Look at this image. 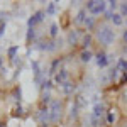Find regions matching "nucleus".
Instances as JSON below:
<instances>
[{
	"label": "nucleus",
	"instance_id": "f257e3e1",
	"mask_svg": "<svg viewBox=\"0 0 127 127\" xmlns=\"http://www.w3.org/2000/svg\"><path fill=\"white\" fill-rule=\"evenodd\" d=\"M97 39H98L100 44L110 46V44L115 41V31H114V27H110V26H102V27L97 31Z\"/></svg>",
	"mask_w": 127,
	"mask_h": 127
},
{
	"label": "nucleus",
	"instance_id": "f03ea898",
	"mask_svg": "<svg viewBox=\"0 0 127 127\" xmlns=\"http://www.w3.org/2000/svg\"><path fill=\"white\" fill-rule=\"evenodd\" d=\"M49 120L51 122H56V120H59V117H61V102L59 100H51V103H49Z\"/></svg>",
	"mask_w": 127,
	"mask_h": 127
},
{
	"label": "nucleus",
	"instance_id": "7ed1b4c3",
	"mask_svg": "<svg viewBox=\"0 0 127 127\" xmlns=\"http://www.w3.org/2000/svg\"><path fill=\"white\" fill-rule=\"evenodd\" d=\"M107 9V2H97V0H90L87 2V10L92 12V15H98Z\"/></svg>",
	"mask_w": 127,
	"mask_h": 127
},
{
	"label": "nucleus",
	"instance_id": "20e7f679",
	"mask_svg": "<svg viewBox=\"0 0 127 127\" xmlns=\"http://www.w3.org/2000/svg\"><path fill=\"white\" fill-rule=\"evenodd\" d=\"M44 15H46V12H42V10L34 12V14L29 17V20H27V26H29V27H34L36 24H39V22H42V20H44Z\"/></svg>",
	"mask_w": 127,
	"mask_h": 127
},
{
	"label": "nucleus",
	"instance_id": "39448f33",
	"mask_svg": "<svg viewBox=\"0 0 127 127\" xmlns=\"http://www.w3.org/2000/svg\"><path fill=\"white\" fill-rule=\"evenodd\" d=\"M95 63H97L98 68H105L108 63H110V59H108V56L103 51H98L97 54H95Z\"/></svg>",
	"mask_w": 127,
	"mask_h": 127
},
{
	"label": "nucleus",
	"instance_id": "423d86ee",
	"mask_svg": "<svg viewBox=\"0 0 127 127\" xmlns=\"http://www.w3.org/2000/svg\"><path fill=\"white\" fill-rule=\"evenodd\" d=\"M32 71H34V80H36V83H42L44 78H42V71H41L39 61H32Z\"/></svg>",
	"mask_w": 127,
	"mask_h": 127
},
{
	"label": "nucleus",
	"instance_id": "0eeeda50",
	"mask_svg": "<svg viewBox=\"0 0 127 127\" xmlns=\"http://www.w3.org/2000/svg\"><path fill=\"white\" fill-rule=\"evenodd\" d=\"M103 114H107V112H105V105H103L102 102H97V103L93 105V112H92V115H93L95 119H98V120H100Z\"/></svg>",
	"mask_w": 127,
	"mask_h": 127
},
{
	"label": "nucleus",
	"instance_id": "6e6552de",
	"mask_svg": "<svg viewBox=\"0 0 127 127\" xmlns=\"http://www.w3.org/2000/svg\"><path fill=\"white\" fill-rule=\"evenodd\" d=\"M68 71H66V69H59L58 73H56V75H54V83H58L59 87H61V85H63V83H66V81H68Z\"/></svg>",
	"mask_w": 127,
	"mask_h": 127
},
{
	"label": "nucleus",
	"instance_id": "1a4fd4ad",
	"mask_svg": "<svg viewBox=\"0 0 127 127\" xmlns=\"http://www.w3.org/2000/svg\"><path fill=\"white\" fill-rule=\"evenodd\" d=\"M36 117H37V120L41 122V126L48 124V120H49V108L48 107H42L39 112H37V115H36Z\"/></svg>",
	"mask_w": 127,
	"mask_h": 127
},
{
	"label": "nucleus",
	"instance_id": "9d476101",
	"mask_svg": "<svg viewBox=\"0 0 127 127\" xmlns=\"http://www.w3.org/2000/svg\"><path fill=\"white\" fill-rule=\"evenodd\" d=\"M37 49H41V51H54L56 49V42L54 41H42V42L37 44Z\"/></svg>",
	"mask_w": 127,
	"mask_h": 127
},
{
	"label": "nucleus",
	"instance_id": "9b49d317",
	"mask_svg": "<svg viewBox=\"0 0 127 127\" xmlns=\"http://www.w3.org/2000/svg\"><path fill=\"white\" fill-rule=\"evenodd\" d=\"M61 92H63L64 95H71V93L75 92V85H73L71 81H66V83L61 85Z\"/></svg>",
	"mask_w": 127,
	"mask_h": 127
},
{
	"label": "nucleus",
	"instance_id": "f8f14e48",
	"mask_svg": "<svg viewBox=\"0 0 127 127\" xmlns=\"http://www.w3.org/2000/svg\"><path fill=\"white\" fill-rule=\"evenodd\" d=\"M85 20H87V10H80L78 14H76V17H75V22H76L78 26H83Z\"/></svg>",
	"mask_w": 127,
	"mask_h": 127
},
{
	"label": "nucleus",
	"instance_id": "ddd939ff",
	"mask_svg": "<svg viewBox=\"0 0 127 127\" xmlns=\"http://www.w3.org/2000/svg\"><path fill=\"white\" fill-rule=\"evenodd\" d=\"M92 58H93V54H92V51H88V49L81 51V54H80L81 63H88V61H92Z\"/></svg>",
	"mask_w": 127,
	"mask_h": 127
},
{
	"label": "nucleus",
	"instance_id": "4468645a",
	"mask_svg": "<svg viewBox=\"0 0 127 127\" xmlns=\"http://www.w3.org/2000/svg\"><path fill=\"white\" fill-rule=\"evenodd\" d=\"M110 20H112V24H114V26H122V24H124V19H122V15H120V14H115V12L112 14Z\"/></svg>",
	"mask_w": 127,
	"mask_h": 127
},
{
	"label": "nucleus",
	"instance_id": "2eb2a0df",
	"mask_svg": "<svg viewBox=\"0 0 127 127\" xmlns=\"http://www.w3.org/2000/svg\"><path fill=\"white\" fill-rule=\"evenodd\" d=\"M78 42V32L76 31H69V34H68V44H76Z\"/></svg>",
	"mask_w": 127,
	"mask_h": 127
},
{
	"label": "nucleus",
	"instance_id": "dca6fc26",
	"mask_svg": "<svg viewBox=\"0 0 127 127\" xmlns=\"http://www.w3.org/2000/svg\"><path fill=\"white\" fill-rule=\"evenodd\" d=\"M41 102H42V105H44V107H48L49 103H51V95H49V92H44V93H42Z\"/></svg>",
	"mask_w": 127,
	"mask_h": 127
},
{
	"label": "nucleus",
	"instance_id": "f3484780",
	"mask_svg": "<svg viewBox=\"0 0 127 127\" xmlns=\"http://www.w3.org/2000/svg\"><path fill=\"white\" fill-rule=\"evenodd\" d=\"M59 32V27L58 24H51V27H49V34H51V37H56Z\"/></svg>",
	"mask_w": 127,
	"mask_h": 127
},
{
	"label": "nucleus",
	"instance_id": "a211bd4d",
	"mask_svg": "<svg viewBox=\"0 0 127 127\" xmlns=\"http://www.w3.org/2000/svg\"><path fill=\"white\" fill-rule=\"evenodd\" d=\"M46 14H48V15H54V14H56V3H54V2H51V3L48 5Z\"/></svg>",
	"mask_w": 127,
	"mask_h": 127
},
{
	"label": "nucleus",
	"instance_id": "6ab92c4d",
	"mask_svg": "<svg viewBox=\"0 0 127 127\" xmlns=\"http://www.w3.org/2000/svg\"><path fill=\"white\" fill-rule=\"evenodd\" d=\"M83 26H85L88 31L93 29V26H95V19H93V17H87V20H85V24H83Z\"/></svg>",
	"mask_w": 127,
	"mask_h": 127
},
{
	"label": "nucleus",
	"instance_id": "aec40b11",
	"mask_svg": "<svg viewBox=\"0 0 127 127\" xmlns=\"http://www.w3.org/2000/svg\"><path fill=\"white\" fill-rule=\"evenodd\" d=\"M17 51H19V46H12V48L9 49V58L12 59V61H15V54H17Z\"/></svg>",
	"mask_w": 127,
	"mask_h": 127
},
{
	"label": "nucleus",
	"instance_id": "412c9836",
	"mask_svg": "<svg viewBox=\"0 0 127 127\" xmlns=\"http://www.w3.org/2000/svg\"><path fill=\"white\" fill-rule=\"evenodd\" d=\"M34 39H36V29L29 27V31H27V41H34Z\"/></svg>",
	"mask_w": 127,
	"mask_h": 127
},
{
	"label": "nucleus",
	"instance_id": "4be33fe9",
	"mask_svg": "<svg viewBox=\"0 0 127 127\" xmlns=\"http://www.w3.org/2000/svg\"><path fill=\"white\" fill-rule=\"evenodd\" d=\"M107 122L108 124H114V122H115V114H114V110H108L107 112Z\"/></svg>",
	"mask_w": 127,
	"mask_h": 127
},
{
	"label": "nucleus",
	"instance_id": "5701e85b",
	"mask_svg": "<svg viewBox=\"0 0 127 127\" xmlns=\"http://www.w3.org/2000/svg\"><path fill=\"white\" fill-rule=\"evenodd\" d=\"M14 97H15V102H19V105H20V102H22V93H20V88H15V90H14Z\"/></svg>",
	"mask_w": 127,
	"mask_h": 127
},
{
	"label": "nucleus",
	"instance_id": "b1692460",
	"mask_svg": "<svg viewBox=\"0 0 127 127\" xmlns=\"http://www.w3.org/2000/svg\"><path fill=\"white\" fill-rule=\"evenodd\" d=\"M59 63H61V59H54V61H53V64H51V71H49V73H51V75H53V73H56V68H58V64Z\"/></svg>",
	"mask_w": 127,
	"mask_h": 127
},
{
	"label": "nucleus",
	"instance_id": "393cba45",
	"mask_svg": "<svg viewBox=\"0 0 127 127\" xmlns=\"http://www.w3.org/2000/svg\"><path fill=\"white\" fill-rule=\"evenodd\" d=\"M90 42H92V36H85V37H83V51L90 46Z\"/></svg>",
	"mask_w": 127,
	"mask_h": 127
},
{
	"label": "nucleus",
	"instance_id": "a878e982",
	"mask_svg": "<svg viewBox=\"0 0 127 127\" xmlns=\"http://www.w3.org/2000/svg\"><path fill=\"white\" fill-rule=\"evenodd\" d=\"M120 15H122V17L127 15V2L126 3H120Z\"/></svg>",
	"mask_w": 127,
	"mask_h": 127
},
{
	"label": "nucleus",
	"instance_id": "bb28decb",
	"mask_svg": "<svg viewBox=\"0 0 127 127\" xmlns=\"http://www.w3.org/2000/svg\"><path fill=\"white\" fill-rule=\"evenodd\" d=\"M117 76H119V69L117 68H112V71H110V78L117 80Z\"/></svg>",
	"mask_w": 127,
	"mask_h": 127
},
{
	"label": "nucleus",
	"instance_id": "cd10ccee",
	"mask_svg": "<svg viewBox=\"0 0 127 127\" xmlns=\"http://www.w3.org/2000/svg\"><path fill=\"white\" fill-rule=\"evenodd\" d=\"M108 3H110V9H112V12L117 9V2H108Z\"/></svg>",
	"mask_w": 127,
	"mask_h": 127
},
{
	"label": "nucleus",
	"instance_id": "c85d7f7f",
	"mask_svg": "<svg viewBox=\"0 0 127 127\" xmlns=\"http://www.w3.org/2000/svg\"><path fill=\"white\" fill-rule=\"evenodd\" d=\"M20 114H22V107L19 105V107L15 108V115H20Z\"/></svg>",
	"mask_w": 127,
	"mask_h": 127
},
{
	"label": "nucleus",
	"instance_id": "c756f323",
	"mask_svg": "<svg viewBox=\"0 0 127 127\" xmlns=\"http://www.w3.org/2000/svg\"><path fill=\"white\" fill-rule=\"evenodd\" d=\"M124 41H126V44H127V29L124 31Z\"/></svg>",
	"mask_w": 127,
	"mask_h": 127
},
{
	"label": "nucleus",
	"instance_id": "7c9ffc66",
	"mask_svg": "<svg viewBox=\"0 0 127 127\" xmlns=\"http://www.w3.org/2000/svg\"><path fill=\"white\" fill-rule=\"evenodd\" d=\"M0 68H2V56H0Z\"/></svg>",
	"mask_w": 127,
	"mask_h": 127
},
{
	"label": "nucleus",
	"instance_id": "2f4dec72",
	"mask_svg": "<svg viewBox=\"0 0 127 127\" xmlns=\"http://www.w3.org/2000/svg\"><path fill=\"white\" fill-rule=\"evenodd\" d=\"M126 100H127V90H126Z\"/></svg>",
	"mask_w": 127,
	"mask_h": 127
},
{
	"label": "nucleus",
	"instance_id": "473e14b6",
	"mask_svg": "<svg viewBox=\"0 0 127 127\" xmlns=\"http://www.w3.org/2000/svg\"><path fill=\"white\" fill-rule=\"evenodd\" d=\"M0 127H3V124H2V122H0Z\"/></svg>",
	"mask_w": 127,
	"mask_h": 127
},
{
	"label": "nucleus",
	"instance_id": "72a5a7b5",
	"mask_svg": "<svg viewBox=\"0 0 127 127\" xmlns=\"http://www.w3.org/2000/svg\"><path fill=\"white\" fill-rule=\"evenodd\" d=\"M126 127H127V126H126Z\"/></svg>",
	"mask_w": 127,
	"mask_h": 127
}]
</instances>
